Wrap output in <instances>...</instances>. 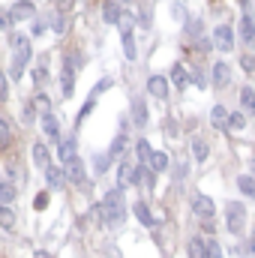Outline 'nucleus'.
<instances>
[{
	"label": "nucleus",
	"mask_w": 255,
	"mask_h": 258,
	"mask_svg": "<svg viewBox=\"0 0 255 258\" xmlns=\"http://www.w3.org/2000/svg\"><path fill=\"white\" fill-rule=\"evenodd\" d=\"M123 219H126V198H123V189L114 186L105 192V201H102V222L108 228H117Z\"/></svg>",
	"instance_id": "f257e3e1"
},
{
	"label": "nucleus",
	"mask_w": 255,
	"mask_h": 258,
	"mask_svg": "<svg viewBox=\"0 0 255 258\" xmlns=\"http://www.w3.org/2000/svg\"><path fill=\"white\" fill-rule=\"evenodd\" d=\"M27 60H30V42H27V36L12 33V69H9V75H12L15 81L21 78V72H24Z\"/></svg>",
	"instance_id": "f03ea898"
},
{
	"label": "nucleus",
	"mask_w": 255,
	"mask_h": 258,
	"mask_svg": "<svg viewBox=\"0 0 255 258\" xmlns=\"http://www.w3.org/2000/svg\"><path fill=\"white\" fill-rule=\"evenodd\" d=\"M225 225H228L231 234H243V228H246V207L240 201H228V207H225Z\"/></svg>",
	"instance_id": "7ed1b4c3"
},
{
	"label": "nucleus",
	"mask_w": 255,
	"mask_h": 258,
	"mask_svg": "<svg viewBox=\"0 0 255 258\" xmlns=\"http://www.w3.org/2000/svg\"><path fill=\"white\" fill-rule=\"evenodd\" d=\"M192 213H195L201 222H213V216H216V204H213V198H207V195H195V198H192Z\"/></svg>",
	"instance_id": "20e7f679"
},
{
	"label": "nucleus",
	"mask_w": 255,
	"mask_h": 258,
	"mask_svg": "<svg viewBox=\"0 0 255 258\" xmlns=\"http://www.w3.org/2000/svg\"><path fill=\"white\" fill-rule=\"evenodd\" d=\"M213 45H216L219 51H231V45H234V30H231L228 24H219V27L213 30Z\"/></svg>",
	"instance_id": "39448f33"
},
{
	"label": "nucleus",
	"mask_w": 255,
	"mask_h": 258,
	"mask_svg": "<svg viewBox=\"0 0 255 258\" xmlns=\"http://www.w3.org/2000/svg\"><path fill=\"white\" fill-rule=\"evenodd\" d=\"M36 15V6L30 3V0H18L12 9H9V18H12V24H18V21H27V18H33Z\"/></svg>",
	"instance_id": "423d86ee"
},
{
	"label": "nucleus",
	"mask_w": 255,
	"mask_h": 258,
	"mask_svg": "<svg viewBox=\"0 0 255 258\" xmlns=\"http://www.w3.org/2000/svg\"><path fill=\"white\" fill-rule=\"evenodd\" d=\"M135 177H138V165H132V162H120V168H117V189L135 186Z\"/></svg>",
	"instance_id": "0eeeda50"
},
{
	"label": "nucleus",
	"mask_w": 255,
	"mask_h": 258,
	"mask_svg": "<svg viewBox=\"0 0 255 258\" xmlns=\"http://www.w3.org/2000/svg\"><path fill=\"white\" fill-rule=\"evenodd\" d=\"M63 174H66V180H72V183H84V162L78 159V156H72L69 162H63Z\"/></svg>",
	"instance_id": "6e6552de"
},
{
	"label": "nucleus",
	"mask_w": 255,
	"mask_h": 258,
	"mask_svg": "<svg viewBox=\"0 0 255 258\" xmlns=\"http://www.w3.org/2000/svg\"><path fill=\"white\" fill-rule=\"evenodd\" d=\"M147 90H150V96L165 99V96H168V78H162V75H150V78H147Z\"/></svg>",
	"instance_id": "1a4fd4ad"
},
{
	"label": "nucleus",
	"mask_w": 255,
	"mask_h": 258,
	"mask_svg": "<svg viewBox=\"0 0 255 258\" xmlns=\"http://www.w3.org/2000/svg\"><path fill=\"white\" fill-rule=\"evenodd\" d=\"M33 162H36V168H42V171H48V165H51V153H48V147H45L42 141L33 144Z\"/></svg>",
	"instance_id": "9d476101"
},
{
	"label": "nucleus",
	"mask_w": 255,
	"mask_h": 258,
	"mask_svg": "<svg viewBox=\"0 0 255 258\" xmlns=\"http://www.w3.org/2000/svg\"><path fill=\"white\" fill-rule=\"evenodd\" d=\"M60 90H63V96L69 99L72 96V90H75V69L69 63H63V75H60Z\"/></svg>",
	"instance_id": "9b49d317"
},
{
	"label": "nucleus",
	"mask_w": 255,
	"mask_h": 258,
	"mask_svg": "<svg viewBox=\"0 0 255 258\" xmlns=\"http://www.w3.org/2000/svg\"><path fill=\"white\" fill-rule=\"evenodd\" d=\"M42 132L60 144V126H57V117L54 114H42Z\"/></svg>",
	"instance_id": "f8f14e48"
},
{
	"label": "nucleus",
	"mask_w": 255,
	"mask_h": 258,
	"mask_svg": "<svg viewBox=\"0 0 255 258\" xmlns=\"http://www.w3.org/2000/svg\"><path fill=\"white\" fill-rule=\"evenodd\" d=\"M240 36H243L246 45H255V21H252V15H243V18H240Z\"/></svg>",
	"instance_id": "ddd939ff"
},
{
	"label": "nucleus",
	"mask_w": 255,
	"mask_h": 258,
	"mask_svg": "<svg viewBox=\"0 0 255 258\" xmlns=\"http://www.w3.org/2000/svg\"><path fill=\"white\" fill-rule=\"evenodd\" d=\"M228 81H231V66L228 63H216L213 66V84H216V87H225Z\"/></svg>",
	"instance_id": "4468645a"
},
{
	"label": "nucleus",
	"mask_w": 255,
	"mask_h": 258,
	"mask_svg": "<svg viewBox=\"0 0 255 258\" xmlns=\"http://www.w3.org/2000/svg\"><path fill=\"white\" fill-rule=\"evenodd\" d=\"M120 6L114 3V0H108L105 6H102V18H105V24H120Z\"/></svg>",
	"instance_id": "2eb2a0df"
},
{
	"label": "nucleus",
	"mask_w": 255,
	"mask_h": 258,
	"mask_svg": "<svg viewBox=\"0 0 255 258\" xmlns=\"http://www.w3.org/2000/svg\"><path fill=\"white\" fill-rule=\"evenodd\" d=\"M168 168V153L165 150H153V156H150V171L153 174H162Z\"/></svg>",
	"instance_id": "dca6fc26"
},
{
	"label": "nucleus",
	"mask_w": 255,
	"mask_h": 258,
	"mask_svg": "<svg viewBox=\"0 0 255 258\" xmlns=\"http://www.w3.org/2000/svg\"><path fill=\"white\" fill-rule=\"evenodd\" d=\"M129 147V138L126 132H120L114 141H111V147H108V159H117V156H123V150Z\"/></svg>",
	"instance_id": "f3484780"
},
{
	"label": "nucleus",
	"mask_w": 255,
	"mask_h": 258,
	"mask_svg": "<svg viewBox=\"0 0 255 258\" xmlns=\"http://www.w3.org/2000/svg\"><path fill=\"white\" fill-rule=\"evenodd\" d=\"M210 123L216 129H228V111L222 108V105H213V111H210Z\"/></svg>",
	"instance_id": "a211bd4d"
},
{
	"label": "nucleus",
	"mask_w": 255,
	"mask_h": 258,
	"mask_svg": "<svg viewBox=\"0 0 255 258\" xmlns=\"http://www.w3.org/2000/svg\"><path fill=\"white\" fill-rule=\"evenodd\" d=\"M135 186H144L147 192L153 189V171L147 165H138V177H135Z\"/></svg>",
	"instance_id": "6ab92c4d"
},
{
	"label": "nucleus",
	"mask_w": 255,
	"mask_h": 258,
	"mask_svg": "<svg viewBox=\"0 0 255 258\" xmlns=\"http://www.w3.org/2000/svg\"><path fill=\"white\" fill-rule=\"evenodd\" d=\"M135 219H138V222H141L144 228H153V225H156V219L150 216V210H147V204H141V201L135 204Z\"/></svg>",
	"instance_id": "aec40b11"
},
{
	"label": "nucleus",
	"mask_w": 255,
	"mask_h": 258,
	"mask_svg": "<svg viewBox=\"0 0 255 258\" xmlns=\"http://www.w3.org/2000/svg\"><path fill=\"white\" fill-rule=\"evenodd\" d=\"M0 228H6V231L15 228V210L9 204H0Z\"/></svg>",
	"instance_id": "412c9836"
},
{
	"label": "nucleus",
	"mask_w": 255,
	"mask_h": 258,
	"mask_svg": "<svg viewBox=\"0 0 255 258\" xmlns=\"http://www.w3.org/2000/svg\"><path fill=\"white\" fill-rule=\"evenodd\" d=\"M45 177H48V186H63L66 183V174H63V168H57V165H48V171H45Z\"/></svg>",
	"instance_id": "4be33fe9"
},
{
	"label": "nucleus",
	"mask_w": 255,
	"mask_h": 258,
	"mask_svg": "<svg viewBox=\"0 0 255 258\" xmlns=\"http://www.w3.org/2000/svg\"><path fill=\"white\" fill-rule=\"evenodd\" d=\"M240 105H243L246 114H252L255 117V90L252 87H243V90H240Z\"/></svg>",
	"instance_id": "5701e85b"
},
{
	"label": "nucleus",
	"mask_w": 255,
	"mask_h": 258,
	"mask_svg": "<svg viewBox=\"0 0 255 258\" xmlns=\"http://www.w3.org/2000/svg\"><path fill=\"white\" fill-rule=\"evenodd\" d=\"M189 258H207V246H204V237H192L189 246H186Z\"/></svg>",
	"instance_id": "b1692460"
},
{
	"label": "nucleus",
	"mask_w": 255,
	"mask_h": 258,
	"mask_svg": "<svg viewBox=\"0 0 255 258\" xmlns=\"http://www.w3.org/2000/svg\"><path fill=\"white\" fill-rule=\"evenodd\" d=\"M132 120H135L138 126L147 123V105H144V99H135V102H132Z\"/></svg>",
	"instance_id": "393cba45"
},
{
	"label": "nucleus",
	"mask_w": 255,
	"mask_h": 258,
	"mask_svg": "<svg viewBox=\"0 0 255 258\" xmlns=\"http://www.w3.org/2000/svg\"><path fill=\"white\" fill-rule=\"evenodd\" d=\"M135 150H138V162L150 168V156H153V150H150V144H147L144 138H138V141H135Z\"/></svg>",
	"instance_id": "a878e982"
},
{
	"label": "nucleus",
	"mask_w": 255,
	"mask_h": 258,
	"mask_svg": "<svg viewBox=\"0 0 255 258\" xmlns=\"http://www.w3.org/2000/svg\"><path fill=\"white\" fill-rule=\"evenodd\" d=\"M171 81H174V84L183 90V87L189 84V72H186V69H183L180 63H174V66H171Z\"/></svg>",
	"instance_id": "bb28decb"
},
{
	"label": "nucleus",
	"mask_w": 255,
	"mask_h": 258,
	"mask_svg": "<svg viewBox=\"0 0 255 258\" xmlns=\"http://www.w3.org/2000/svg\"><path fill=\"white\" fill-rule=\"evenodd\" d=\"M57 153H60V159H63V162H69V159L75 156V138H60Z\"/></svg>",
	"instance_id": "cd10ccee"
},
{
	"label": "nucleus",
	"mask_w": 255,
	"mask_h": 258,
	"mask_svg": "<svg viewBox=\"0 0 255 258\" xmlns=\"http://www.w3.org/2000/svg\"><path fill=\"white\" fill-rule=\"evenodd\" d=\"M237 189L243 195H249V198H255V177L252 174H240L237 177Z\"/></svg>",
	"instance_id": "c85d7f7f"
},
{
	"label": "nucleus",
	"mask_w": 255,
	"mask_h": 258,
	"mask_svg": "<svg viewBox=\"0 0 255 258\" xmlns=\"http://www.w3.org/2000/svg\"><path fill=\"white\" fill-rule=\"evenodd\" d=\"M15 195H18V189H15L12 180H0V201H3V204L15 201Z\"/></svg>",
	"instance_id": "c756f323"
},
{
	"label": "nucleus",
	"mask_w": 255,
	"mask_h": 258,
	"mask_svg": "<svg viewBox=\"0 0 255 258\" xmlns=\"http://www.w3.org/2000/svg\"><path fill=\"white\" fill-rule=\"evenodd\" d=\"M207 153H210V150H207V141H204V138H195V141H192V156H195L198 162H204Z\"/></svg>",
	"instance_id": "7c9ffc66"
},
{
	"label": "nucleus",
	"mask_w": 255,
	"mask_h": 258,
	"mask_svg": "<svg viewBox=\"0 0 255 258\" xmlns=\"http://www.w3.org/2000/svg\"><path fill=\"white\" fill-rule=\"evenodd\" d=\"M243 126H246V114H243V111H231V114H228V129L237 132V129H243Z\"/></svg>",
	"instance_id": "2f4dec72"
},
{
	"label": "nucleus",
	"mask_w": 255,
	"mask_h": 258,
	"mask_svg": "<svg viewBox=\"0 0 255 258\" xmlns=\"http://www.w3.org/2000/svg\"><path fill=\"white\" fill-rule=\"evenodd\" d=\"M204 246H207V258H222V249H219V243H216L213 237H207Z\"/></svg>",
	"instance_id": "473e14b6"
},
{
	"label": "nucleus",
	"mask_w": 255,
	"mask_h": 258,
	"mask_svg": "<svg viewBox=\"0 0 255 258\" xmlns=\"http://www.w3.org/2000/svg\"><path fill=\"white\" fill-rule=\"evenodd\" d=\"M93 105H96V96H90V99H87V105L78 111V123H84V120H87V114L93 111Z\"/></svg>",
	"instance_id": "72a5a7b5"
},
{
	"label": "nucleus",
	"mask_w": 255,
	"mask_h": 258,
	"mask_svg": "<svg viewBox=\"0 0 255 258\" xmlns=\"http://www.w3.org/2000/svg\"><path fill=\"white\" fill-rule=\"evenodd\" d=\"M45 78H48V66L39 63L36 66V72H33V81H36V84H45Z\"/></svg>",
	"instance_id": "f704fd0d"
},
{
	"label": "nucleus",
	"mask_w": 255,
	"mask_h": 258,
	"mask_svg": "<svg viewBox=\"0 0 255 258\" xmlns=\"http://www.w3.org/2000/svg\"><path fill=\"white\" fill-rule=\"evenodd\" d=\"M33 207H36V210H45V207H48V192L36 195V198H33Z\"/></svg>",
	"instance_id": "c9c22d12"
},
{
	"label": "nucleus",
	"mask_w": 255,
	"mask_h": 258,
	"mask_svg": "<svg viewBox=\"0 0 255 258\" xmlns=\"http://www.w3.org/2000/svg\"><path fill=\"white\" fill-rule=\"evenodd\" d=\"M93 165H96V174H102V171L108 168V153H105V156H96V162H93Z\"/></svg>",
	"instance_id": "e433bc0d"
},
{
	"label": "nucleus",
	"mask_w": 255,
	"mask_h": 258,
	"mask_svg": "<svg viewBox=\"0 0 255 258\" xmlns=\"http://www.w3.org/2000/svg\"><path fill=\"white\" fill-rule=\"evenodd\" d=\"M240 66H243L246 72H252V69H255V57H252V54H243V57H240Z\"/></svg>",
	"instance_id": "4c0bfd02"
},
{
	"label": "nucleus",
	"mask_w": 255,
	"mask_h": 258,
	"mask_svg": "<svg viewBox=\"0 0 255 258\" xmlns=\"http://www.w3.org/2000/svg\"><path fill=\"white\" fill-rule=\"evenodd\" d=\"M6 96H9V84H6V75L0 72V102H3Z\"/></svg>",
	"instance_id": "58836bf2"
},
{
	"label": "nucleus",
	"mask_w": 255,
	"mask_h": 258,
	"mask_svg": "<svg viewBox=\"0 0 255 258\" xmlns=\"http://www.w3.org/2000/svg\"><path fill=\"white\" fill-rule=\"evenodd\" d=\"M9 141V126H6V120H0V144H6Z\"/></svg>",
	"instance_id": "ea45409f"
},
{
	"label": "nucleus",
	"mask_w": 255,
	"mask_h": 258,
	"mask_svg": "<svg viewBox=\"0 0 255 258\" xmlns=\"http://www.w3.org/2000/svg\"><path fill=\"white\" fill-rule=\"evenodd\" d=\"M42 33H45V21H36L33 24V36H42Z\"/></svg>",
	"instance_id": "a19ab883"
},
{
	"label": "nucleus",
	"mask_w": 255,
	"mask_h": 258,
	"mask_svg": "<svg viewBox=\"0 0 255 258\" xmlns=\"http://www.w3.org/2000/svg\"><path fill=\"white\" fill-rule=\"evenodd\" d=\"M249 249H252V255H255V234L249 237Z\"/></svg>",
	"instance_id": "79ce46f5"
},
{
	"label": "nucleus",
	"mask_w": 255,
	"mask_h": 258,
	"mask_svg": "<svg viewBox=\"0 0 255 258\" xmlns=\"http://www.w3.org/2000/svg\"><path fill=\"white\" fill-rule=\"evenodd\" d=\"M36 258H51L48 252H36Z\"/></svg>",
	"instance_id": "37998d69"
}]
</instances>
